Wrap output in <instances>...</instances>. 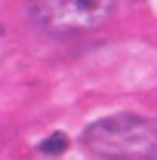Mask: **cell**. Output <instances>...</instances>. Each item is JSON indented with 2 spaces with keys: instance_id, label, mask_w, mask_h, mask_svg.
<instances>
[{
  "instance_id": "cell-1",
  "label": "cell",
  "mask_w": 157,
  "mask_h": 160,
  "mask_svg": "<svg viewBox=\"0 0 157 160\" xmlns=\"http://www.w3.org/2000/svg\"><path fill=\"white\" fill-rule=\"evenodd\" d=\"M83 145L105 160H151L157 157V123L142 114H111L86 126Z\"/></svg>"
},
{
  "instance_id": "cell-2",
  "label": "cell",
  "mask_w": 157,
  "mask_h": 160,
  "mask_svg": "<svg viewBox=\"0 0 157 160\" xmlns=\"http://www.w3.org/2000/svg\"><path fill=\"white\" fill-rule=\"evenodd\" d=\"M117 12V0H28V16L53 37L86 34L108 25Z\"/></svg>"
},
{
  "instance_id": "cell-3",
  "label": "cell",
  "mask_w": 157,
  "mask_h": 160,
  "mask_svg": "<svg viewBox=\"0 0 157 160\" xmlns=\"http://www.w3.org/2000/svg\"><path fill=\"white\" fill-rule=\"evenodd\" d=\"M65 148H68V136H62V132H53L49 139L40 142V154H49V157L65 154Z\"/></svg>"
}]
</instances>
